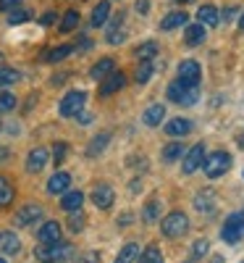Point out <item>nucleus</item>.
I'll list each match as a JSON object with an SVG mask.
<instances>
[{"mask_svg":"<svg viewBox=\"0 0 244 263\" xmlns=\"http://www.w3.org/2000/svg\"><path fill=\"white\" fill-rule=\"evenodd\" d=\"M113 69H116V61H113V58H100L92 69H90V77H92L95 82H100V79H105Z\"/></svg>","mask_w":244,"mask_h":263,"instance_id":"a211bd4d","label":"nucleus"},{"mask_svg":"<svg viewBox=\"0 0 244 263\" xmlns=\"http://www.w3.org/2000/svg\"><path fill=\"white\" fill-rule=\"evenodd\" d=\"M239 147H241V150H244V135H241V137H239Z\"/></svg>","mask_w":244,"mask_h":263,"instance_id":"8fccbe9b","label":"nucleus"},{"mask_svg":"<svg viewBox=\"0 0 244 263\" xmlns=\"http://www.w3.org/2000/svg\"><path fill=\"white\" fill-rule=\"evenodd\" d=\"M137 260H139V263H163V253H160L158 245H147Z\"/></svg>","mask_w":244,"mask_h":263,"instance_id":"cd10ccee","label":"nucleus"},{"mask_svg":"<svg viewBox=\"0 0 244 263\" xmlns=\"http://www.w3.org/2000/svg\"><path fill=\"white\" fill-rule=\"evenodd\" d=\"M108 142H110V135H108V132H105V135H97V137L90 142V147H87V156H90V158L100 156V153L108 147Z\"/></svg>","mask_w":244,"mask_h":263,"instance_id":"bb28decb","label":"nucleus"},{"mask_svg":"<svg viewBox=\"0 0 244 263\" xmlns=\"http://www.w3.org/2000/svg\"><path fill=\"white\" fill-rule=\"evenodd\" d=\"M0 263H6V258H0Z\"/></svg>","mask_w":244,"mask_h":263,"instance_id":"603ef678","label":"nucleus"},{"mask_svg":"<svg viewBox=\"0 0 244 263\" xmlns=\"http://www.w3.org/2000/svg\"><path fill=\"white\" fill-rule=\"evenodd\" d=\"M48 158H50V153L45 147H34L29 156H27V171L29 174H39L42 168L48 166Z\"/></svg>","mask_w":244,"mask_h":263,"instance_id":"f8f14e48","label":"nucleus"},{"mask_svg":"<svg viewBox=\"0 0 244 263\" xmlns=\"http://www.w3.org/2000/svg\"><path fill=\"white\" fill-rule=\"evenodd\" d=\"M163 119H166V108H163L160 103L150 105L147 111H145V116H142V121H145L147 126H158V124H160Z\"/></svg>","mask_w":244,"mask_h":263,"instance_id":"412c9836","label":"nucleus"},{"mask_svg":"<svg viewBox=\"0 0 244 263\" xmlns=\"http://www.w3.org/2000/svg\"><path fill=\"white\" fill-rule=\"evenodd\" d=\"M239 29H244V13H241V18H239Z\"/></svg>","mask_w":244,"mask_h":263,"instance_id":"09e8293b","label":"nucleus"},{"mask_svg":"<svg viewBox=\"0 0 244 263\" xmlns=\"http://www.w3.org/2000/svg\"><path fill=\"white\" fill-rule=\"evenodd\" d=\"M202 168H205V174L210 179H218V177H223V174L231 168V156L226 150H215V153H210V156H205Z\"/></svg>","mask_w":244,"mask_h":263,"instance_id":"7ed1b4c3","label":"nucleus"},{"mask_svg":"<svg viewBox=\"0 0 244 263\" xmlns=\"http://www.w3.org/2000/svg\"><path fill=\"white\" fill-rule=\"evenodd\" d=\"M21 248L18 242V237L13 232H0V253H6V255H16Z\"/></svg>","mask_w":244,"mask_h":263,"instance_id":"6ab92c4d","label":"nucleus"},{"mask_svg":"<svg viewBox=\"0 0 244 263\" xmlns=\"http://www.w3.org/2000/svg\"><path fill=\"white\" fill-rule=\"evenodd\" d=\"M29 11H21V8H16V11H11V16H8V24H24V21H29Z\"/></svg>","mask_w":244,"mask_h":263,"instance_id":"4c0bfd02","label":"nucleus"},{"mask_svg":"<svg viewBox=\"0 0 244 263\" xmlns=\"http://www.w3.org/2000/svg\"><path fill=\"white\" fill-rule=\"evenodd\" d=\"M84 103H87V92H84V90H71L69 95L60 100L58 111H60V116H66V119H76V114H82Z\"/></svg>","mask_w":244,"mask_h":263,"instance_id":"423d86ee","label":"nucleus"},{"mask_svg":"<svg viewBox=\"0 0 244 263\" xmlns=\"http://www.w3.org/2000/svg\"><path fill=\"white\" fill-rule=\"evenodd\" d=\"M37 237H39V242H42V245L58 242V239H60V224H58V221H45V224L39 227Z\"/></svg>","mask_w":244,"mask_h":263,"instance_id":"4468645a","label":"nucleus"},{"mask_svg":"<svg viewBox=\"0 0 244 263\" xmlns=\"http://www.w3.org/2000/svg\"><path fill=\"white\" fill-rule=\"evenodd\" d=\"M205 37H208V32H205V27L199 24H192V27H187V45H192V48H197V45H202L205 42Z\"/></svg>","mask_w":244,"mask_h":263,"instance_id":"4be33fe9","label":"nucleus"},{"mask_svg":"<svg viewBox=\"0 0 244 263\" xmlns=\"http://www.w3.org/2000/svg\"><path fill=\"white\" fill-rule=\"evenodd\" d=\"M21 79V74L16 71V69H8V66H3L0 69V87H11V84H16Z\"/></svg>","mask_w":244,"mask_h":263,"instance_id":"72a5a7b5","label":"nucleus"},{"mask_svg":"<svg viewBox=\"0 0 244 263\" xmlns=\"http://www.w3.org/2000/svg\"><path fill=\"white\" fill-rule=\"evenodd\" d=\"M124 87H126V77H124L121 71H110L105 79H100V95L108 98V95L124 90Z\"/></svg>","mask_w":244,"mask_h":263,"instance_id":"9d476101","label":"nucleus"},{"mask_svg":"<svg viewBox=\"0 0 244 263\" xmlns=\"http://www.w3.org/2000/svg\"><path fill=\"white\" fill-rule=\"evenodd\" d=\"M194 208L199 211V213H213V208H215V197L210 195V192H205V195H197L194 197Z\"/></svg>","mask_w":244,"mask_h":263,"instance_id":"c756f323","label":"nucleus"},{"mask_svg":"<svg viewBox=\"0 0 244 263\" xmlns=\"http://www.w3.org/2000/svg\"><path fill=\"white\" fill-rule=\"evenodd\" d=\"M205 161V145H194L187 156H184V163H181V171L184 174H194Z\"/></svg>","mask_w":244,"mask_h":263,"instance_id":"9b49d317","label":"nucleus"},{"mask_svg":"<svg viewBox=\"0 0 244 263\" xmlns=\"http://www.w3.org/2000/svg\"><path fill=\"white\" fill-rule=\"evenodd\" d=\"M76 27H79V13L76 11H69V13L63 16V21H60V32H71Z\"/></svg>","mask_w":244,"mask_h":263,"instance_id":"f704fd0d","label":"nucleus"},{"mask_svg":"<svg viewBox=\"0 0 244 263\" xmlns=\"http://www.w3.org/2000/svg\"><path fill=\"white\" fill-rule=\"evenodd\" d=\"M39 21H42V27H50V24H53V21H55V13H53V11H48V13H45V16H42Z\"/></svg>","mask_w":244,"mask_h":263,"instance_id":"c03bdc74","label":"nucleus"},{"mask_svg":"<svg viewBox=\"0 0 244 263\" xmlns=\"http://www.w3.org/2000/svg\"><path fill=\"white\" fill-rule=\"evenodd\" d=\"M160 232H163L166 237H171V239L184 237V234L189 232V218H187V213H181V211L168 213L163 221H160Z\"/></svg>","mask_w":244,"mask_h":263,"instance_id":"f03ea898","label":"nucleus"},{"mask_svg":"<svg viewBox=\"0 0 244 263\" xmlns=\"http://www.w3.org/2000/svg\"><path fill=\"white\" fill-rule=\"evenodd\" d=\"M168 100L176 105H194L199 100V87H189L181 82H173L168 87Z\"/></svg>","mask_w":244,"mask_h":263,"instance_id":"20e7f679","label":"nucleus"},{"mask_svg":"<svg viewBox=\"0 0 244 263\" xmlns=\"http://www.w3.org/2000/svg\"><path fill=\"white\" fill-rule=\"evenodd\" d=\"M82 203H84V192H79V190H66L63 197H60V208H63L66 213L82 211Z\"/></svg>","mask_w":244,"mask_h":263,"instance_id":"ddd939ff","label":"nucleus"},{"mask_svg":"<svg viewBox=\"0 0 244 263\" xmlns=\"http://www.w3.org/2000/svg\"><path fill=\"white\" fill-rule=\"evenodd\" d=\"M176 82H181V84H189V87H199V79H202V69H199V63L187 58L179 63V69H176Z\"/></svg>","mask_w":244,"mask_h":263,"instance_id":"0eeeda50","label":"nucleus"},{"mask_svg":"<svg viewBox=\"0 0 244 263\" xmlns=\"http://www.w3.org/2000/svg\"><path fill=\"white\" fill-rule=\"evenodd\" d=\"M74 263H100V255H97L95 250H87V253L76 255V258H74Z\"/></svg>","mask_w":244,"mask_h":263,"instance_id":"58836bf2","label":"nucleus"},{"mask_svg":"<svg viewBox=\"0 0 244 263\" xmlns=\"http://www.w3.org/2000/svg\"><path fill=\"white\" fill-rule=\"evenodd\" d=\"M152 74H155L152 61H139V66H137V82H139V84H147Z\"/></svg>","mask_w":244,"mask_h":263,"instance_id":"2f4dec72","label":"nucleus"},{"mask_svg":"<svg viewBox=\"0 0 244 263\" xmlns=\"http://www.w3.org/2000/svg\"><path fill=\"white\" fill-rule=\"evenodd\" d=\"M63 158H66V142H55V147H53V161H55V166H60Z\"/></svg>","mask_w":244,"mask_h":263,"instance_id":"ea45409f","label":"nucleus"},{"mask_svg":"<svg viewBox=\"0 0 244 263\" xmlns=\"http://www.w3.org/2000/svg\"><path fill=\"white\" fill-rule=\"evenodd\" d=\"M76 119H79V124H92V116L90 114H76Z\"/></svg>","mask_w":244,"mask_h":263,"instance_id":"a18cd8bd","label":"nucleus"},{"mask_svg":"<svg viewBox=\"0 0 244 263\" xmlns=\"http://www.w3.org/2000/svg\"><path fill=\"white\" fill-rule=\"evenodd\" d=\"M142 218H145L147 224H155V221L160 218V203H158V200H150V203L145 205V213H142Z\"/></svg>","mask_w":244,"mask_h":263,"instance_id":"473e14b6","label":"nucleus"},{"mask_svg":"<svg viewBox=\"0 0 244 263\" xmlns=\"http://www.w3.org/2000/svg\"><path fill=\"white\" fill-rule=\"evenodd\" d=\"M184 156V145L181 142H168L166 147H163V161L166 163H176Z\"/></svg>","mask_w":244,"mask_h":263,"instance_id":"a878e982","label":"nucleus"},{"mask_svg":"<svg viewBox=\"0 0 244 263\" xmlns=\"http://www.w3.org/2000/svg\"><path fill=\"white\" fill-rule=\"evenodd\" d=\"M137 258H139V245L137 242H126L121 248V253L116 255V263H137Z\"/></svg>","mask_w":244,"mask_h":263,"instance_id":"b1692460","label":"nucleus"},{"mask_svg":"<svg viewBox=\"0 0 244 263\" xmlns=\"http://www.w3.org/2000/svg\"><path fill=\"white\" fill-rule=\"evenodd\" d=\"M108 18H110V3L108 0H100L92 11V27H105Z\"/></svg>","mask_w":244,"mask_h":263,"instance_id":"5701e85b","label":"nucleus"},{"mask_svg":"<svg viewBox=\"0 0 244 263\" xmlns=\"http://www.w3.org/2000/svg\"><path fill=\"white\" fill-rule=\"evenodd\" d=\"M74 253V248L69 242H63V239H58V242H48V245H42L34 250V258L39 263H63V260H69Z\"/></svg>","mask_w":244,"mask_h":263,"instance_id":"f257e3e1","label":"nucleus"},{"mask_svg":"<svg viewBox=\"0 0 244 263\" xmlns=\"http://www.w3.org/2000/svg\"><path fill=\"white\" fill-rule=\"evenodd\" d=\"M74 53V48L71 45H60V48H53V50H48V53H42V61H48V63H58V61H63V58H69Z\"/></svg>","mask_w":244,"mask_h":263,"instance_id":"393cba45","label":"nucleus"},{"mask_svg":"<svg viewBox=\"0 0 244 263\" xmlns=\"http://www.w3.org/2000/svg\"><path fill=\"white\" fill-rule=\"evenodd\" d=\"M187 13L184 11H173V13H168L163 21H160V29H166V32H171V29H179V27H184L187 24Z\"/></svg>","mask_w":244,"mask_h":263,"instance_id":"aec40b11","label":"nucleus"},{"mask_svg":"<svg viewBox=\"0 0 244 263\" xmlns=\"http://www.w3.org/2000/svg\"><path fill=\"white\" fill-rule=\"evenodd\" d=\"M197 18H199V24H202V27H218L220 13H218V8H215V6H199Z\"/></svg>","mask_w":244,"mask_h":263,"instance_id":"f3484780","label":"nucleus"},{"mask_svg":"<svg viewBox=\"0 0 244 263\" xmlns=\"http://www.w3.org/2000/svg\"><path fill=\"white\" fill-rule=\"evenodd\" d=\"M124 40H126V34H124L121 29H118V32H110V34H108V42H110V45H118V42H124Z\"/></svg>","mask_w":244,"mask_h":263,"instance_id":"37998d69","label":"nucleus"},{"mask_svg":"<svg viewBox=\"0 0 244 263\" xmlns=\"http://www.w3.org/2000/svg\"><path fill=\"white\" fill-rule=\"evenodd\" d=\"M137 11L139 13H147V0H137Z\"/></svg>","mask_w":244,"mask_h":263,"instance_id":"49530a36","label":"nucleus"},{"mask_svg":"<svg viewBox=\"0 0 244 263\" xmlns=\"http://www.w3.org/2000/svg\"><path fill=\"white\" fill-rule=\"evenodd\" d=\"M16 108V98L11 92H0V114H8Z\"/></svg>","mask_w":244,"mask_h":263,"instance_id":"e433bc0d","label":"nucleus"},{"mask_svg":"<svg viewBox=\"0 0 244 263\" xmlns=\"http://www.w3.org/2000/svg\"><path fill=\"white\" fill-rule=\"evenodd\" d=\"M6 158H8V147L0 145V161H6Z\"/></svg>","mask_w":244,"mask_h":263,"instance_id":"de8ad7c7","label":"nucleus"},{"mask_svg":"<svg viewBox=\"0 0 244 263\" xmlns=\"http://www.w3.org/2000/svg\"><path fill=\"white\" fill-rule=\"evenodd\" d=\"M18 6H21V0H0V11H3V13H11Z\"/></svg>","mask_w":244,"mask_h":263,"instance_id":"a19ab883","label":"nucleus"},{"mask_svg":"<svg viewBox=\"0 0 244 263\" xmlns=\"http://www.w3.org/2000/svg\"><path fill=\"white\" fill-rule=\"evenodd\" d=\"M69 184H71V177L66 171H58V174H53L50 182H48V192L50 195H63L66 190H69Z\"/></svg>","mask_w":244,"mask_h":263,"instance_id":"2eb2a0df","label":"nucleus"},{"mask_svg":"<svg viewBox=\"0 0 244 263\" xmlns=\"http://www.w3.org/2000/svg\"><path fill=\"white\" fill-rule=\"evenodd\" d=\"M113 200H116V192H113V187L105 184V182L95 184V190H92V203H95L100 211H108L110 205H113Z\"/></svg>","mask_w":244,"mask_h":263,"instance_id":"1a4fd4ad","label":"nucleus"},{"mask_svg":"<svg viewBox=\"0 0 244 263\" xmlns=\"http://www.w3.org/2000/svg\"><path fill=\"white\" fill-rule=\"evenodd\" d=\"M244 237V211H236L231 213L226 221H223V229H220V239L223 242H239V239Z\"/></svg>","mask_w":244,"mask_h":263,"instance_id":"39448f33","label":"nucleus"},{"mask_svg":"<svg viewBox=\"0 0 244 263\" xmlns=\"http://www.w3.org/2000/svg\"><path fill=\"white\" fill-rule=\"evenodd\" d=\"M179 3H192V0H179Z\"/></svg>","mask_w":244,"mask_h":263,"instance_id":"3c124183","label":"nucleus"},{"mask_svg":"<svg viewBox=\"0 0 244 263\" xmlns=\"http://www.w3.org/2000/svg\"><path fill=\"white\" fill-rule=\"evenodd\" d=\"M137 61H152L155 55H158V42H142V45L134 50Z\"/></svg>","mask_w":244,"mask_h":263,"instance_id":"c85d7f7f","label":"nucleus"},{"mask_svg":"<svg viewBox=\"0 0 244 263\" xmlns=\"http://www.w3.org/2000/svg\"><path fill=\"white\" fill-rule=\"evenodd\" d=\"M84 224H87L84 213H82V211H71V216H69V229H71V232H82Z\"/></svg>","mask_w":244,"mask_h":263,"instance_id":"c9c22d12","label":"nucleus"},{"mask_svg":"<svg viewBox=\"0 0 244 263\" xmlns=\"http://www.w3.org/2000/svg\"><path fill=\"white\" fill-rule=\"evenodd\" d=\"M11 200H13V184L6 177H0V208H6Z\"/></svg>","mask_w":244,"mask_h":263,"instance_id":"7c9ffc66","label":"nucleus"},{"mask_svg":"<svg viewBox=\"0 0 244 263\" xmlns=\"http://www.w3.org/2000/svg\"><path fill=\"white\" fill-rule=\"evenodd\" d=\"M192 132V121L189 119H171L168 124H166V135H171V137H184V135H189Z\"/></svg>","mask_w":244,"mask_h":263,"instance_id":"dca6fc26","label":"nucleus"},{"mask_svg":"<svg viewBox=\"0 0 244 263\" xmlns=\"http://www.w3.org/2000/svg\"><path fill=\"white\" fill-rule=\"evenodd\" d=\"M208 239H197V242H194V255H205L208 253Z\"/></svg>","mask_w":244,"mask_h":263,"instance_id":"79ce46f5","label":"nucleus"},{"mask_svg":"<svg viewBox=\"0 0 244 263\" xmlns=\"http://www.w3.org/2000/svg\"><path fill=\"white\" fill-rule=\"evenodd\" d=\"M39 218H42V205L29 203V205H24V208H21V211L13 216V224L24 229V227H32L34 221H39Z\"/></svg>","mask_w":244,"mask_h":263,"instance_id":"6e6552de","label":"nucleus"}]
</instances>
